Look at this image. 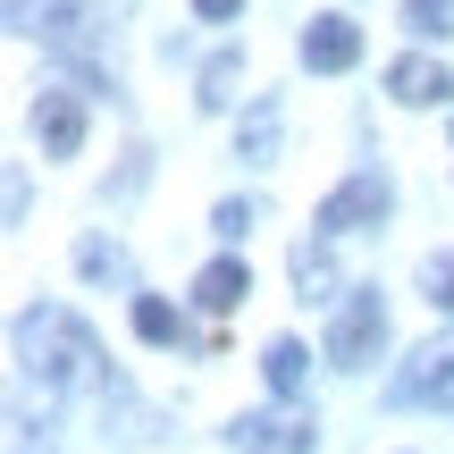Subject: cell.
Instances as JSON below:
<instances>
[{
	"label": "cell",
	"instance_id": "cell-1",
	"mask_svg": "<svg viewBox=\"0 0 454 454\" xmlns=\"http://www.w3.org/2000/svg\"><path fill=\"white\" fill-rule=\"evenodd\" d=\"M17 362H26V379H43L51 395L59 387H84V379H110V362H101L93 328L67 320V311H17Z\"/></svg>",
	"mask_w": 454,
	"mask_h": 454
},
{
	"label": "cell",
	"instance_id": "cell-2",
	"mask_svg": "<svg viewBox=\"0 0 454 454\" xmlns=\"http://www.w3.org/2000/svg\"><path fill=\"white\" fill-rule=\"evenodd\" d=\"M379 345H387V303H379V286H345L337 320H328V362H337V371H371Z\"/></svg>",
	"mask_w": 454,
	"mask_h": 454
},
{
	"label": "cell",
	"instance_id": "cell-3",
	"mask_svg": "<svg viewBox=\"0 0 454 454\" xmlns=\"http://www.w3.org/2000/svg\"><path fill=\"white\" fill-rule=\"evenodd\" d=\"M387 177H379V168H362V177H345L337 194L320 202V211H311V227H320V236H362V227H379L387 219Z\"/></svg>",
	"mask_w": 454,
	"mask_h": 454
},
{
	"label": "cell",
	"instance_id": "cell-4",
	"mask_svg": "<svg viewBox=\"0 0 454 454\" xmlns=\"http://www.w3.org/2000/svg\"><path fill=\"white\" fill-rule=\"evenodd\" d=\"M227 438H236L244 454H311V412H244L236 429H227Z\"/></svg>",
	"mask_w": 454,
	"mask_h": 454
},
{
	"label": "cell",
	"instance_id": "cell-5",
	"mask_svg": "<svg viewBox=\"0 0 454 454\" xmlns=\"http://www.w3.org/2000/svg\"><path fill=\"white\" fill-rule=\"evenodd\" d=\"M34 135H43L51 160H76V144H84V93L76 84H51V93L34 101Z\"/></svg>",
	"mask_w": 454,
	"mask_h": 454
},
{
	"label": "cell",
	"instance_id": "cell-6",
	"mask_svg": "<svg viewBox=\"0 0 454 454\" xmlns=\"http://www.w3.org/2000/svg\"><path fill=\"white\" fill-rule=\"evenodd\" d=\"M354 59H362V26L354 17H311L303 26V67L311 76H345Z\"/></svg>",
	"mask_w": 454,
	"mask_h": 454
},
{
	"label": "cell",
	"instance_id": "cell-7",
	"mask_svg": "<svg viewBox=\"0 0 454 454\" xmlns=\"http://www.w3.org/2000/svg\"><path fill=\"white\" fill-rule=\"evenodd\" d=\"M387 93L404 101V110H438V101L454 93V76H446L438 59H421V51H412V59H395V67H387Z\"/></svg>",
	"mask_w": 454,
	"mask_h": 454
},
{
	"label": "cell",
	"instance_id": "cell-8",
	"mask_svg": "<svg viewBox=\"0 0 454 454\" xmlns=\"http://www.w3.org/2000/svg\"><path fill=\"white\" fill-rule=\"evenodd\" d=\"M278 135H286V110L261 93L253 110H244V127H236V160H253V168H261V160H278Z\"/></svg>",
	"mask_w": 454,
	"mask_h": 454
},
{
	"label": "cell",
	"instance_id": "cell-9",
	"mask_svg": "<svg viewBox=\"0 0 454 454\" xmlns=\"http://www.w3.org/2000/svg\"><path fill=\"white\" fill-rule=\"evenodd\" d=\"M244 294H253V270H244V261H211V270L194 278V303L202 311H236Z\"/></svg>",
	"mask_w": 454,
	"mask_h": 454
},
{
	"label": "cell",
	"instance_id": "cell-10",
	"mask_svg": "<svg viewBox=\"0 0 454 454\" xmlns=\"http://www.w3.org/2000/svg\"><path fill=\"white\" fill-rule=\"evenodd\" d=\"M261 371H270V395H278V404H294V395H303V379H311V354H303L294 337H278L270 354H261Z\"/></svg>",
	"mask_w": 454,
	"mask_h": 454
},
{
	"label": "cell",
	"instance_id": "cell-11",
	"mask_svg": "<svg viewBox=\"0 0 454 454\" xmlns=\"http://www.w3.org/2000/svg\"><path fill=\"white\" fill-rule=\"evenodd\" d=\"M236 84H244V59H236V51H219V59L202 67V110H227V101H236Z\"/></svg>",
	"mask_w": 454,
	"mask_h": 454
},
{
	"label": "cell",
	"instance_id": "cell-12",
	"mask_svg": "<svg viewBox=\"0 0 454 454\" xmlns=\"http://www.w3.org/2000/svg\"><path fill=\"white\" fill-rule=\"evenodd\" d=\"M294 286H303V294H328V286H337V261H328V244H294Z\"/></svg>",
	"mask_w": 454,
	"mask_h": 454
},
{
	"label": "cell",
	"instance_id": "cell-13",
	"mask_svg": "<svg viewBox=\"0 0 454 454\" xmlns=\"http://www.w3.org/2000/svg\"><path fill=\"white\" fill-rule=\"evenodd\" d=\"M404 26L421 43H438V34H454V0H404Z\"/></svg>",
	"mask_w": 454,
	"mask_h": 454
},
{
	"label": "cell",
	"instance_id": "cell-14",
	"mask_svg": "<svg viewBox=\"0 0 454 454\" xmlns=\"http://www.w3.org/2000/svg\"><path fill=\"white\" fill-rule=\"evenodd\" d=\"M135 337H152V345H168V337H177V311H168L160 294H135Z\"/></svg>",
	"mask_w": 454,
	"mask_h": 454
},
{
	"label": "cell",
	"instance_id": "cell-15",
	"mask_svg": "<svg viewBox=\"0 0 454 454\" xmlns=\"http://www.w3.org/2000/svg\"><path fill=\"white\" fill-rule=\"evenodd\" d=\"M421 294H429L438 311H454V253H429V261H421Z\"/></svg>",
	"mask_w": 454,
	"mask_h": 454
},
{
	"label": "cell",
	"instance_id": "cell-16",
	"mask_svg": "<svg viewBox=\"0 0 454 454\" xmlns=\"http://www.w3.org/2000/svg\"><path fill=\"white\" fill-rule=\"evenodd\" d=\"M211 227H219V236H244V227H253V202H219Z\"/></svg>",
	"mask_w": 454,
	"mask_h": 454
},
{
	"label": "cell",
	"instance_id": "cell-17",
	"mask_svg": "<svg viewBox=\"0 0 454 454\" xmlns=\"http://www.w3.org/2000/svg\"><path fill=\"white\" fill-rule=\"evenodd\" d=\"M429 404L454 412V345H438V387H429Z\"/></svg>",
	"mask_w": 454,
	"mask_h": 454
},
{
	"label": "cell",
	"instance_id": "cell-18",
	"mask_svg": "<svg viewBox=\"0 0 454 454\" xmlns=\"http://www.w3.org/2000/svg\"><path fill=\"white\" fill-rule=\"evenodd\" d=\"M194 17H211V26H227V17H244V0H194Z\"/></svg>",
	"mask_w": 454,
	"mask_h": 454
}]
</instances>
